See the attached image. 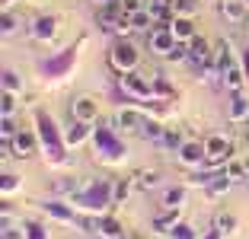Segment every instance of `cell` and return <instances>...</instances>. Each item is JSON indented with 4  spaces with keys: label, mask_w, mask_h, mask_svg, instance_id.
<instances>
[{
    "label": "cell",
    "mask_w": 249,
    "mask_h": 239,
    "mask_svg": "<svg viewBox=\"0 0 249 239\" xmlns=\"http://www.w3.org/2000/svg\"><path fill=\"white\" fill-rule=\"evenodd\" d=\"M246 7H249V0H246Z\"/></svg>",
    "instance_id": "50"
},
{
    "label": "cell",
    "mask_w": 249,
    "mask_h": 239,
    "mask_svg": "<svg viewBox=\"0 0 249 239\" xmlns=\"http://www.w3.org/2000/svg\"><path fill=\"white\" fill-rule=\"evenodd\" d=\"M220 83H224V86L236 96V93H243V86H246V73H243V67L236 64V67H230V70L224 73V80H220Z\"/></svg>",
    "instance_id": "23"
},
{
    "label": "cell",
    "mask_w": 249,
    "mask_h": 239,
    "mask_svg": "<svg viewBox=\"0 0 249 239\" xmlns=\"http://www.w3.org/2000/svg\"><path fill=\"white\" fill-rule=\"evenodd\" d=\"M32 121H36L38 150L45 153V159H48L52 166H67V144H64V134H61L58 124H54V118L45 109H36L32 112Z\"/></svg>",
    "instance_id": "1"
},
{
    "label": "cell",
    "mask_w": 249,
    "mask_h": 239,
    "mask_svg": "<svg viewBox=\"0 0 249 239\" xmlns=\"http://www.w3.org/2000/svg\"><path fill=\"white\" fill-rule=\"evenodd\" d=\"M93 3H109V0H93Z\"/></svg>",
    "instance_id": "48"
},
{
    "label": "cell",
    "mask_w": 249,
    "mask_h": 239,
    "mask_svg": "<svg viewBox=\"0 0 249 239\" xmlns=\"http://www.w3.org/2000/svg\"><path fill=\"white\" fill-rule=\"evenodd\" d=\"M83 42H87V38L80 35L77 42L71 45V48H61L58 54H52V58L38 61V64H36V73H38V80H45V83H54V80H64V77H71V73H73V67H77V54H80Z\"/></svg>",
    "instance_id": "2"
},
{
    "label": "cell",
    "mask_w": 249,
    "mask_h": 239,
    "mask_svg": "<svg viewBox=\"0 0 249 239\" xmlns=\"http://www.w3.org/2000/svg\"><path fill=\"white\" fill-rule=\"evenodd\" d=\"M224 169H227V175H230L233 182H236V179H246V175H249V166L243 163V159H230Z\"/></svg>",
    "instance_id": "35"
},
{
    "label": "cell",
    "mask_w": 249,
    "mask_h": 239,
    "mask_svg": "<svg viewBox=\"0 0 249 239\" xmlns=\"http://www.w3.org/2000/svg\"><path fill=\"white\" fill-rule=\"evenodd\" d=\"M224 236H227V233H220L217 226H214V230H208V233H205V236H201V239H224Z\"/></svg>",
    "instance_id": "46"
},
{
    "label": "cell",
    "mask_w": 249,
    "mask_h": 239,
    "mask_svg": "<svg viewBox=\"0 0 249 239\" xmlns=\"http://www.w3.org/2000/svg\"><path fill=\"white\" fill-rule=\"evenodd\" d=\"M169 239H198V233H195V226H189V223H179L176 230L169 233Z\"/></svg>",
    "instance_id": "39"
},
{
    "label": "cell",
    "mask_w": 249,
    "mask_h": 239,
    "mask_svg": "<svg viewBox=\"0 0 249 239\" xmlns=\"http://www.w3.org/2000/svg\"><path fill=\"white\" fill-rule=\"evenodd\" d=\"M87 137H93V124H87V121L67 124V131H64V144L67 147H80Z\"/></svg>",
    "instance_id": "19"
},
{
    "label": "cell",
    "mask_w": 249,
    "mask_h": 239,
    "mask_svg": "<svg viewBox=\"0 0 249 239\" xmlns=\"http://www.w3.org/2000/svg\"><path fill=\"white\" fill-rule=\"evenodd\" d=\"M179 159H182L185 166H201V163H208V159H205V144L185 140V144L179 147Z\"/></svg>",
    "instance_id": "17"
},
{
    "label": "cell",
    "mask_w": 249,
    "mask_h": 239,
    "mask_svg": "<svg viewBox=\"0 0 249 239\" xmlns=\"http://www.w3.org/2000/svg\"><path fill=\"white\" fill-rule=\"evenodd\" d=\"M214 226H217L220 233H233L236 230V220L230 217V214H217V217H214Z\"/></svg>",
    "instance_id": "38"
},
{
    "label": "cell",
    "mask_w": 249,
    "mask_h": 239,
    "mask_svg": "<svg viewBox=\"0 0 249 239\" xmlns=\"http://www.w3.org/2000/svg\"><path fill=\"white\" fill-rule=\"evenodd\" d=\"M122 3L124 13H138V10H144V0H118Z\"/></svg>",
    "instance_id": "42"
},
{
    "label": "cell",
    "mask_w": 249,
    "mask_h": 239,
    "mask_svg": "<svg viewBox=\"0 0 249 239\" xmlns=\"http://www.w3.org/2000/svg\"><path fill=\"white\" fill-rule=\"evenodd\" d=\"M217 10H220V16H224L227 22H246V19H249L246 0H220Z\"/></svg>",
    "instance_id": "16"
},
{
    "label": "cell",
    "mask_w": 249,
    "mask_h": 239,
    "mask_svg": "<svg viewBox=\"0 0 249 239\" xmlns=\"http://www.w3.org/2000/svg\"><path fill=\"white\" fill-rule=\"evenodd\" d=\"M246 182H249V175H246Z\"/></svg>",
    "instance_id": "51"
},
{
    "label": "cell",
    "mask_w": 249,
    "mask_h": 239,
    "mask_svg": "<svg viewBox=\"0 0 249 239\" xmlns=\"http://www.w3.org/2000/svg\"><path fill=\"white\" fill-rule=\"evenodd\" d=\"M19 226H22V233H26V239H52L42 220H22Z\"/></svg>",
    "instance_id": "28"
},
{
    "label": "cell",
    "mask_w": 249,
    "mask_h": 239,
    "mask_svg": "<svg viewBox=\"0 0 249 239\" xmlns=\"http://www.w3.org/2000/svg\"><path fill=\"white\" fill-rule=\"evenodd\" d=\"M122 3L118 0H109V3H103V7L96 10V22H99V29L103 32H115V26H118V19H122Z\"/></svg>",
    "instance_id": "11"
},
{
    "label": "cell",
    "mask_w": 249,
    "mask_h": 239,
    "mask_svg": "<svg viewBox=\"0 0 249 239\" xmlns=\"http://www.w3.org/2000/svg\"><path fill=\"white\" fill-rule=\"evenodd\" d=\"M73 182H67V179H58V182H54V191H58V195H73Z\"/></svg>",
    "instance_id": "44"
},
{
    "label": "cell",
    "mask_w": 249,
    "mask_h": 239,
    "mask_svg": "<svg viewBox=\"0 0 249 239\" xmlns=\"http://www.w3.org/2000/svg\"><path fill=\"white\" fill-rule=\"evenodd\" d=\"M16 137V128H13V118H3V124H0V140L3 144H10V140Z\"/></svg>",
    "instance_id": "40"
},
{
    "label": "cell",
    "mask_w": 249,
    "mask_h": 239,
    "mask_svg": "<svg viewBox=\"0 0 249 239\" xmlns=\"http://www.w3.org/2000/svg\"><path fill=\"white\" fill-rule=\"evenodd\" d=\"M240 67H243V73H246V83H249V48L240 54Z\"/></svg>",
    "instance_id": "45"
},
{
    "label": "cell",
    "mask_w": 249,
    "mask_h": 239,
    "mask_svg": "<svg viewBox=\"0 0 249 239\" xmlns=\"http://www.w3.org/2000/svg\"><path fill=\"white\" fill-rule=\"evenodd\" d=\"M29 35L36 38V42H52V38L58 35V19H54V16H45V13L32 16V22H29Z\"/></svg>",
    "instance_id": "9"
},
{
    "label": "cell",
    "mask_w": 249,
    "mask_h": 239,
    "mask_svg": "<svg viewBox=\"0 0 249 239\" xmlns=\"http://www.w3.org/2000/svg\"><path fill=\"white\" fill-rule=\"evenodd\" d=\"M138 64H141V51H138V45L131 42V38H118L115 45L109 48V67L115 73H134L138 70Z\"/></svg>",
    "instance_id": "5"
},
{
    "label": "cell",
    "mask_w": 249,
    "mask_h": 239,
    "mask_svg": "<svg viewBox=\"0 0 249 239\" xmlns=\"http://www.w3.org/2000/svg\"><path fill=\"white\" fill-rule=\"evenodd\" d=\"M71 115H73V121L96 124V115H99V109H96V99H93V96H77V99L71 102Z\"/></svg>",
    "instance_id": "12"
},
{
    "label": "cell",
    "mask_w": 249,
    "mask_h": 239,
    "mask_svg": "<svg viewBox=\"0 0 249 239\" xmlns=\"http://www.w3.org/2000/svg\"><path fill=\"white\" fill-rule=\"evenodd\" d=\"M233 156V144H230L224 134H211L205 140V159L211 166H227V159Z\"/></svg>",
    "instance_id": "7"
},
{
    "label": "cell",
    "mask_w": 249,
    "mask_h": 239,
    "mask_svg": "<svg viewBox=\"0 0 249 239\" xmlns=\"http://www.w3.org/2000/svg\"><path fill=\"white\" fill-rule=\"evenodd\" d=\"M230 185H233V179L227 175V169H220L217 175H211V182L205 185V191H208V198H220V195L230 191Z\"/></svg>",
    "instance_id": "20"
},
{
    "label": "cell",
    "mask_w": 249,
    "mask_h": 239,
    "mask_svg": "<svg viewBox=\"0 0 249 239\" xmlns=\"http://www.w3.org/2000/svg\"><path fill=\"white\" fill-rule=\"evenodd\" d=\"M198 3H201V0H176L173 7H176V10H179V13H182V16H192V10H195Z\"/></svg>",
    "instance_id": "41"
},
{
    "label": "cell",
    "mask_w": 249,
    "mask_h": 239,
    "mask_svg": "<svg viewBox=\"0 0 249 239\" xmlns=\"http://www.w3.org/2000/svg\"><path fill=\"white\" fill-rule=\"evenodd\" d=\"M19 29H22V19L13 13V10H3V19H0V32H3V38H13Z\"/></svg>",
    "instance_id": "25"
},
{
    "label": "cell",
    "mask_w": 249,
    "mask_h": 239,
    "mask_svg": "<svg viewBox=\"0 0 249 239\" xmlns=\"http://www.w3.org/2000/svg\"><path fill=\"white\" fill-rule=\"evenodd\" d=\"M211 64H214V70L220 73V80H224V73H227L230 67H236V61H233V48H230V42H227V38H220V42H214Z\"/></svg>",
    "instance_id": "10"
},
{
    "label": "cell",
    "mask_w": 249,
    "mask_h": 239,
    "mask_svg": "<svg viewBox=\"0 0 249 239\" xmlns=\"http://www.w3.org/2000/svg\"><path fill=\"white\" fill-rule=\"evenodd\" d=\"M16 109H19V102H16V93H7L3 89V118H13Z\"/></svg>",
    "instance_id": "37"
},
{
    "label": "cell",
    "mask_w": 249,
    "mask_h": 239,
    "mask_svg": "<svg viewBox=\"0 0 249 239\" xmlns=\"http://www.w3.org/2000/svg\"><path fill=\"white\" fill-rule=\"evenodd\" d=\"M147 10H150V16H154L157 22H173V16H176L173 10H169V3H163V0H157V3H150Z\"/></svg>",
    "instance_id": "31"
},
{
    "label": "cell",
    "mask_w": 249,
    "mask_h": 239,
    "mask_svg": "<svg viewBox=\"0 0 249 239\" xmlns=\"http://www.w3.org/2000/svg\"><path fill=\"white\" fill-rule=\"evenodd\" d=\"M22 188V175L19 172H3V179H0V191H3V195H16V191Z\"/></svg>",
    "instance_id": "29"
},
{
    "label": "cell",
    "mask_w": 249,
    "mask_h": 239,
    "mask_svg": "<svg viewBox=\"0 0 249 239\" xmlns=\"http://www.w3.org/2000/svg\"><path fill=\"white\" fill-rule=\"evenodd\" d=\"M71 204L77 210H83V214H106L109 204H115V201H112V185L103 182V179L87 182L83 188H77L71 195Z\"/></svg>",
    "instance_id": "3"
},
{
    "label": "cell",
    "mask_w": 249,
    "mask_h": 239,
    "mask_svg": "<svg viewBox=\"0 0 249 239\" xmlns=\"http://www.w3.org/2000/svg\"><path fill=\"white\" fill-rule=\"evenodd\" d=\"M112 128L115 131H141L144 128V112H134V109H122L115 118H112Z\"/></svg>",
    "instance_id": "15"
},
{
    "label": "cell",
    "mask_w": 249,
    "mask_h": 239,
    "mask_svg": "<svg viewBox=\"0 0 249 239\" xmlns=\"http://www.w3.org/2000/svg\"><path fill=\"white\" fill-rule=\"evenodd\" d=\"M96 239H122V223L109 214L96 217Z\"/></svg>",
    "instance_id": "18"
},
{
    "label": "cell",
    "mask_w": 249,
    "mask_h": 239,
    "mask_svg": "<svg viewBox=\"0 0 249 239\" xmlns=\"http://www.w3.org/2000/svg\"><path fill=\"white\" fill-rule=\"evenodd\" d=\"M0 3H3V10H10L13 3H19V0H0Z\"/></svg>",
    "instance_id": "47"
},
{
    "label": "cell",
    "mask_w": 249,
    "mask_h": 239,
    "mask_svg": "<svg viewBox=\"0 0 249 239\" xmlns=\"http://www.w3.org/2000/svg\"><path fill=\"white\" fill-rule=\"evenodd\" d=\"M179 223H182V214H179V207H166V214H160V217L154 220V230H160V233H173Z\"/></svg>",
    "instance_id": "21"
},
{
    "label": "cell",
    "mask_w": 249,
    "mask_h": 239,
    "mask_svg": "<svg viewBox=\"0 0 249 239\" xmlns=\"http://www.w3.org/2000/svg\"><path fill=\"white\" fill-rule=\"evenodd\" d=\"M176 35L169 32V26H157L154 32H147V48H150V54H157V58H169V51L176 48Z\"/></svg>",
    "instance_id": "8"
},
{
    "label": "cell",
    "mask_w": 249,
    "mask_h": 239,
    "mask_svg": "<svg viewBox=\"0 0 249 239\" xmlns=\"http://www.w3.org/2000/svg\"><path fill=\"white\" fill-rule=\"evenodd\" d=\"M38 207L45 210V214H52L54 220H61V223H80V214H73V204H61V201H42Z\"/></svg>",
    "instance_id": "13"
},
{
    "label": "cell",
    "mask_w": 249,
    "mask_h": 239,
    "mask_svg": "<svg viewBox=\"0 0 249 239\" xmlns=\"http://www.w3.org/2000/svg\"><path fill=\"white\" fill-rule=\"evenodd\" d=\"M0 86L7 89V93H19V89H22V77H19L16 70H10V67H7V70L0 73Z\"/></svg>",
    "instance_id": "30"
},
{
    "label": "cell",
    "mask_w": 249,
    "mask_h": 239,
    "mask_svg": "<svg viewBox=\"0 0 249 239\" xmlns=\"http://www.w3.org/2000/svg\"><path fill=\"white\" fill-rule=\"evenodd\" d=\"M154 96L160 102H169V99H176V89L169 86L166 80H154Z\"/></svg>",
    "instance_id": "34"
},
{
    "label": "cell",
    "mask_w": 249,
    "mask_h": 239,
    "mask_svg": "<svg viewBox=\"0 0 249 239\" xmlns=\"http://www.w3.org/2000/svg\"><path fill=\"white\" fill-rule=\"evenodd\" d=\"M131 188H134L131 179H128V182H115V185H112V201L124 204V201H128V195H131Z\"/></svg>",
    "instance_id": "33"
},
{
    "label": "cell",
    "mask_w": 249,
    "mask_h": 239,
    "mask_svg": "<svg viewBox=\"0 0 249 239\" xmlns=\"http://www.w3.org/2000/svg\"><path fill=\"white\" fill-rule=\"evenodd\" d=\"M89 140H93L96 156L103 159V163H122V159L128 156V147H124V140L118 137V131L112 128V124H96Z\"/></svg>",
    "instance_id": "4"
},
{
    "label": "cell",
    "mask_w": 249,
    "mask_h": 239,
    "mask_svg": "<svg viewBox=\"0 0 249 239\" xmlns=\"http://www.w3.org/2000/svg\"><path fill=\"white\" fill-rule=\"evenodd\" d=\"M166 26H169V32L176 35V42H182V45H189L192 38L198 35L192 16H182V13H176V16H173V22H166Z\"/></svg>",
    "instance_id": "14"
},
{
    "label": "cell",
    "mask_w": 249,
    "mask_h": 239,
    "mask_svg": "<svg viewBox=\"0 0 249 239\" xmlns=\"http://www.w3.org/2000/svg\"><path fill=\"white\" fill-rule=\"evenodd\" d=\"M36 150H38V134H29V131H16V137L10 144H3V153L16 156V159L36 156Z\"/></svg>",
    "instance_id": "6"
},
{
    "label": "cell",
    "mask_w": 249,
    "mask_h": 239,
    "mask_svg": "<svg viewBox=\"0 0 249 239\" xmlns=\"http://www.w3.org/2000/svg\"><path fill=\"white\" fill-rule=\"evenodd\" d=\"M230 121H249V96L236 93L233 99H230Z\"/></svg>",
    "instance_id": "22"
},
{
    "label": "cell",
    "mask_w": 249,
    "mask_h": 239,
    "mask_svg": "<svg viewBox=\"0 0 249 239\" xmlns=\"http://www.w3.org/2000/svg\"><path fill=\"white\" fill-rule=\"evenodd\" d=\"M131 182H134V188H141V191L157 188V185H160V172H157V169H141V172L131 175Z\"/></svg>",
    "instance_id": "24"
},
{
    "label": "cell",
    "mask_w": 249,
    "mask_h": 239,
    "mask_svg": "<svg viewBox=\"0 0 249 239\" xmlns=\"http://www.w3.org/2000/svg\"><path fill=\"white\" fill-rule=\"evenodd\" d=\"M141 134H144V137H150V140H160V137H163V128L154 121V118H144V128H141Z\"/></svg>",
    "instance_id": "36"
},
{
    "label": "cell",
    "mask_w": 249,
    "mask_h": 239,
    "mask_svg": "<svg viewBox=\"0 0 249 239\" xmlns=\"http://www.w3.org/2000/svg\"><path fill=\"white\" fill-rule=\"evenodd\" d=\"M131 22H134V32H154L157 29V19L150 16V10H138V13H131Z\"/></svg>",
    "instance_id": "26"
},
{
    "label": "cell",
    "mask_w": 249,
    "mask_h": 239,
    "mask_svg": "<svg viewBox=\"0 0 249 239\" xmlns=\"http://www.w3.org/2000/svg\"><path fill=\"white\" fill-rule=\"evenodd\" d=\"M246 35H249V19H246Z\"/></svg>",
    "instance_id": "49"
},
{
    "label": "cell",
    "mask_w": 249,
    "mask_h": 239,
    "mask_svg": "<svg viewBox=\"0 0 249 239\" xmlns=\"http://www.w3.org/2000/svg\"><path fill=\"white\" fill-rule=\"evenodd\" d=\"M185 195H189V191H185L182 185L166 188V191H163V207H182V204H185Z\"/></svg>",
    "instance_id": "27"
},
{
    "label": "cell",
    "mask_w": 249,
    "mask_h": 239,
    "mask_svg": "<svg viewBox=\"0 0 249 239\" xmlns=\"http://www.w3.org/2000/svg\"><path fill=\"white\" fill-rule=\"evenodd\" d=\"M3 239H26V233H22V226H19V230H16V226L3 223Z\"/></svg>",
    "instance_id": "43"
},
{
    "label": "cell",
    "mask_w": 249,
    "mask_h": 239,
    "mask_svg": "<svg viewBox=\"0 0 249 239\" xmlns=\"http://www.w3.org/2000/svg\"><path fill=\"white\" fill-rule=\"evenodd\" d=\"M157 144H160L163 150H176L179 153V147H182L185 140H182V134H176V131H163V137L157 140Z\"/></svg>",
    "instance_id": "32"
}]
</instances>
